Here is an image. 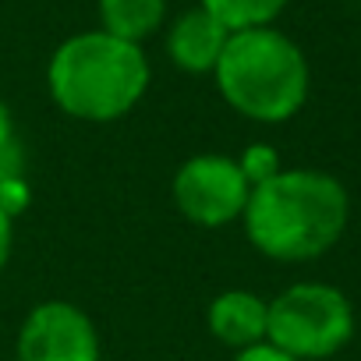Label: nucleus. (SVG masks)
<instances>
[{"mask_svg": "<svg viewBox=\"0 0 361 361\" xmlns=\"http://www.w3.org/2000/svg\"><path fill=\"white\" fill-rule=\"evenodd\" d=\"M350 220V195L326 170L283 166L252 188L241 213L248 245L273 262L301 266L336 248Z\"/></svg>", "mask_w": 361, "mask_h": 361, "instance_id": "nucleus-1", "label": "nucleus"}, {"mask_svg": "<svg viewBox=\"0 0 361 361\" xmlns=\"http://www.w3.org/2000/svg\"><path fill=\"white\" fill-rule=\"evenodd\" d=\"M152 85V64L138 43H124L103 29L68 36L47 64V92L54 106L85 124H114L138 110Z\"/></svg>", "mask_w": 361, "mask_h": 361, "instance_id": "nucleus-2", "label": "nucleus"}, {"mask_svg": "<svg viewBox=\"0 0 361 361\" xmlns=\"http://www.w3.org/2000/svg\"><path fill=\"white\" fill-rule=\"evenodd\" d=\"M209 78L224 103L252 124H287L312 92L305 50L276 25L231 32Z\"/></svg>", "mask_w": 361, "mask_h": 361, "instance_id": "nucleus-3", "label": "nucleus"}, {"mask_svg": "<svg viewBox=\"0 0 361 361\" xmlns=\"http://www.w3.org/2000/svg\"><path fill=\"white\" fill-rule=\"evenodd\" d=\"M354 305L340 287L301 280L269 301L266 340L298 361H329L354 340Z\"/></svg>", "mask_w": 361, "mask_h": 361, "instance_id": "nucleus-4", "label": "nucleus"}, {"mask_svg": "<svg viewBox=\"0 0 361 361\" xmlns=\"http://www.w3.org/2000/svg\"><path fill=\"white\" fill-rule=\"evenodd\" d=\"M248 195H252L248 177L241 173L238 156H227V152H195L173 170V180H170L173 209L192 227H202V231L241 224Z\"/></svg>", "mask_w": 361, "mask_h": 361, "instance_id": "nucleus-5", "label": "nucleus"}, {"mask_svg": "<svg viewBox=\"0 0 361 361\" xmlns=\"http://www.w3.org/2000/svg\"><path fill=\"white\" fill-rule=\"evenodd\" d=\"M15 361H103V340L82 305L50 298L32 305L22 319Z\"/></svg>", "mask_w": 361, "mask_h": 361, "instance_id": "nucleus-6", "label": "nucleus"}, {"mask_svg": "<svg viewBox=\"0 0 361 361\" xmlns=\"http://www.w3.org/2000/svg\"><path fill=\"white\" fill-rule=\"evenodd\" d=\"M227 29L206 11V8H188L180 11L163 36V50L170 57V64L180 75H213L224 47H227Z\"/></svg>", "mask_w": 361, "mask_h": 361, "instance_id": "nucleus-7", "label": "nucleus"}, {"mask_svg": "<svg viewBox=\"0 0 361 361\" xmlns=\"http://www.w3.org/2000/svg\"><path fill=\"white\" fill-rule=\"evenodd\" d=\"M266 322H269V301L259 298L255 290H245V287L220 290L206 308L209 336L216 343L231 347V350L262 343L266 340Z\"/></svg>", "mask_w": 361, "mask_h": 361, "instance_id": "nucleus-8", "label": "nucleus"}, {"mask_svg": "<svg viewBox=\"0 0 361 361\" xmlns=\"http://www.w3.org/2000/svg\"><path fill=\"white\" fill-rule=\"evenodd\" d=\"M170 0H96L99 29L124 39V43H145L166 25Z\"/></svg>", "mask_w": 361, "mask_h": 361, "instance_id": "nucleus-9", "label": "nucleus"}, {"mask_svg": "<svg viewBox=\"0 0 361 361\" xmlns=\"http://www.w3.org/2000/svg\"><path fill=\"white\" fill-rule=\"evenodd\" d=\"M290 0H199V8H206L227 32L241 29H262L273 25Z\"/></svg>", "mask_w": 361, "mask_h": 361, "instance_id": "nucleus-10", "label": "nucleus"}, {"mask_svg": "<svg viewBox=\"0 0 361 361\" xmlns=\"http://www.w3.org/2000/svg\"><path fill=\"white\" fill-rule=\"evenodd\" d=\"M15 177H29V156H25V142L18 135V121L11 106L0 99V185Z\"/></svg>", "mask_w": 361, "mask_h": 361, "instance_id": "nucleus-11", "label": "nucleus"}, {"mask_svg": "<svg viewBox=\"0 0 361 361\" xmlns=\"http://www.w3.org/2000/svg\"><path fill=\"white\" fill-rule=\"evenodd\" d=\"M238 166H241V173L248 177V185H252V188L283 170L280 152H276V145H269V142H252V145L238 156Z\"/></svg>", "mask_w": 361, "mask_h": 361, "instance_id": "nucleus-12", "label": "nucleus"}, {"mask_svg": "<svg viewBox=\"0 0 361 361\" xmlns=\"http://www.w3.org/2000/svg\"><path fill=\"white\" fill-rule=\"evenodd\" d=\"M231 361H298V357H290V354H287V350H280L276 343L262 340V343H252V347L234 350V357H231Z\"/></svg>", "mask_w": 361, "mask_h": 361, "instance_id": "nucleus-13", "label": "nucleus"}, {"mask_svg": "<svg viewBox=\"0 0 361 361\" xmlns=\"http://www.w3.org/2000/svg\"><path fill=\"white\" fill-rule=\"evenodd\" d=\"M11 252H15V216H8L4 206H0V273L8 269Z\"/></svg>", "mask_w": 361, "mask_h": 361, "instance_id": "nucleus-14", "label": "nucleus"}]
</instances>
